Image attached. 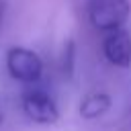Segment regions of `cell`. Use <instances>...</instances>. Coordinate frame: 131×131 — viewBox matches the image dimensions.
<instances>
[{
  "label": "cell",
  "instance_id": "cell-1",
  "mask_svg": "<svg viewBox=\"0 0 131 131\" xmlns=\"http://www.w3.org/2000/svg\"><path fill=\"white\" fill-rule=\"evenodd\" d=\"M86 12L90 25L96 31L108 33L125 27L131 14V4L129 0H88Z\"/></svg>",
  "mask_w": 131,
  "mask_h": 131
},
{
  "label": "cell",
  "instance_id": "cell-2",
  "mask_svg": "<svg viewBox=\"0 0 131 131\" xmlns=\"http://www.w3.org/2000/svg\"><path fill=\"white\" fill-rule=\"evenodd\" d=\"M6 70L16 82L35 84L43 74V61L33 49L12 47L6 53Z\"/></svg>",
  "mask_w": 131,
  "mask_h": 131
},
{
  "label": "cell",
  "instance_id": "cell-3",
  "mask_svg": "<svg viewBox=\"0 0 131 131\" xmlns=\"http://www.w3.org/2000/svg\"><path fill=\"white\" fill-rule=\"evenodd\" d=\"M20 106H23V113L27 115V119L37 125H53L59 119V111H57L55 100L43 88L27 90L23 94Z\"/></svg>",
  "mask_w": 131,
  "mask_h": 131
},
{
  "label": "cell",
  "instance_id": "cell-4",
  "mask_svg": "<svg viewBox=\"0 0 131 131\" xmlns=\"http://www.w3.org/2000/svg\"><path fill=\"white\" fill-rule=\"evenodd\" d=\"M102 53L108 63L123 68V70L131 68V33L125 27L104 33Z\"/></svg>",
  "mask_w": 131,
  "mask_h": 131
},
{
  "label": "cell",
  "instance_id": "cell-5",
  "mask_svg": "<svg viewBox=\"0 0 131 131\" xmlns=\"http://www.w3.org/2000/svg\"><path fill=\"white\" fill-rule=\"evenodd\" d=\"M111 104H113V100H111V96L106 92H90V94H86L82 98L78 111H80V117L82 119L92 121V119L102 117L111 108Z\"/></svg>",
  "mask_w": 131,
  "mask_h": 131
},
{
  "label": "cell",
  "instance_id": "cell-6",
  "mask_svg": "<svg viewBox=\"0 0 131 131\" xmlns=\"http://www.w3.org/2000/svg\"><path fill=\"white\" fill-rule=\"evenodd\" d=\"M4 6H6V0H0V25H2V16H4Z\"/></svg>",
  "mask_w": 131,
  "mask_h": 131
},
{
  "label": "cell",
  "instance_id": "cell-7",
  "mask_svg": "<svg viewBox=\"0 0 131 131\" xmlns=\"http://www.w3.org/2000/svg\"><path fill=\"white\" fill-rule=\"evenodd\" d=\"M0 123H2V113H0Z\"/></svg>",
  "mask_w": 131,
  "mask_h": 131
}]
</instances>
